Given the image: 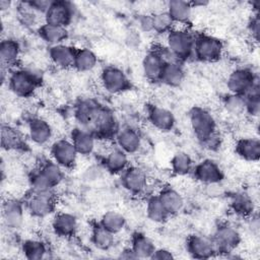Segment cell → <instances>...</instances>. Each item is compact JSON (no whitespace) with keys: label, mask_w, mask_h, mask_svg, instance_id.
<instances>
[{"label":"cell","mask_w":260,"mask_h":260,"mask_svg":"<svg viewBox=\"0 0 260 260\" xmlns=\"http://www.w3.org/2000/svg\"><path fill=\"white\" fill-rule=\"evenodd\" d=\"M75 119L81 128L90 131L95 137H115L119 130L114 113L92 100L81 101L76 106Z\"/></svg>","instance_id":"1"},{"label":"cell","mask_w":260,"mask_h":260,"mask_svg":"<svg viewBox=\"0 0 260 260\" xmlns=\"http://www.w3.org/2000/svg\"><path fill=\"white\" fill-rule=\"evenodd\" d=\"M166 48L180 62L193 57L195 36L187 28L173 27L167 34Z\"/></svg>","instance_id":"2"},{"label":"cell","mask_w":260,"mask_h":260,"mask_svg":"<svg viewBox=\"0 0 260 260\" xmlns=\"http://www.w3.org/2000/svg\"><path fill=\"white\" fill-rule=\"evenodd\" d=\"M41 82L40 74L30 69H16L8 76L10 89L18 96H30Z\"/></svg>","instance_id":"3"},{"label":"cell","mask_w":260,"mask_h":260,"mask_svg":"<svg viewBox=\"0 0 260 260\" xmlns=\"http://www.w3.org/2000/svg\"><path fill=\"white\" fill-rule=\"evenodd\" d=\"M223 52L221 41L213 36L200 34L195 36L194 54L197 60L201 62L217 61Z\"/></svg>","instance_id":"4"},{"label":"cell","mask_w":260,"mask_h":260,"mask_svg":"<svg viewBox=\"0 0 260 260\" xmlns=\"http://www.w3.org/2000/svg\"><path fill=\"white\" fill-rule=\"evenodd\" d=\"M191 128L200 142L216 132V124L211 114L203 108L195 107L189 114Z\"/></svg>","instance_id":"5"},{"label":"cell","mask_w":260,"mask_h":260,"mask_svg":"<svg viewBox=\"0 0 260 260\" xmlns=\"http://www.w3.org/2000/svg\"><path fill=\"white\" fill-rule=\"evenodd\" d=\"M101 81L105 89L114 94L124 92L131 87V82L126 73L116 66L104 68L101 73Z\"/></svg>","instance_id":"6"},{"label":"cell","mask_w":260,"mask_h":260,"mask_svg":"<svg viewBox=\"0 0 260 260\" xmlns=\"http://www.w3.org/2000/svg\"><path fill=\"white\" fill-rule=\"evenodd\" d=\"M213 243L217 253H231L233 252L241 242V235L239 231L231 224H220L216 228Z\"/></svg>","instance_id":"7"},{"label":"cell","mask_w":260,"mask_h":260,"mask_svg":"<svg viewBox=\"0 0 260 260\" xmlns=\"http://www.w3.org/2000/svg\"><path fill=\"white\" fill-rule=\"evenodd\" d=\"M259 80L258 75L250 68H237L228 77L226 85L231 93L244 95Z\"/></svg>","instance_id":"8"},{"label":"cell","mask_w":260,"mask_h":260,"mask_svg":"<svg viewBox=\"0 0 260 260\" xmlns=\"http://www.w3.org/2000/svg\"><path fill=\"white\" fill-rule=\"evenodd\" d=\"M45 15V23L66 27L74 15V6L68 1H52Z\"/></svg>","instance_id":"9"},{"label":"cell","mask_w":260,"mask_h":260,"mask_svg":"<svg viewBox=\"0 0 260 260\" xmlns=\"http://www.w3.org/2000/svg\"><path fill=\"white\" fill-rule=\"evenodd\" d=\"M51 155L53 160L63 169H68L76 162L78 152L71 140L59 139L52 144Z\"/></svg>","instance_id":"10"},{"label":"cell","mask_w":260,"mask_h":260,"mask_svg":"<svg viewBox=\"0 0 260 260\" xmlns=\"http://www.w3.org/2000/svg\"><path fill=\"white\" fill-rule=\"evenodd\" d=\"M56 206V198L52 191L32 192L27 201L29 212L37 217H45L51 214Z\"/></svg>","instance_id":"11"},{"label":"cell","mask_w":260,"mask_h":260,"mask_svg":"<svg viewBox=\"0 0 260 260\" xmlns=\"http://www.w3.org/2000/svg\"><path fill=\"white\" fill-rule=\"evenodd\" d=\"M187 251L196 259H208L217 252L213 240L202 235H191L187 239Z\"/></svg>","instance_id":"12"},{"label":"cell","mask_w":260,"mask_h":260,"mask_svg":"<svg viewBox=\"0 0 260 260\" xmlns=\"http://www.w3.org/2000/svg\"><path fill=\"white\" fill-rule=\"evenodd\" d=\"M121 182L128 192L136 195L142 193L147 186L145 172L137 167H128L121 174Z\"/></svg>","instance_id":"13"},{"label":"cell","mask_w":260,"mask_h":260,"mask_svg":"<svg viewBox=\"0 0 260 260\" xmlns=\"http://www.w3.org/2000/svg\"><path fill=\"white\" fill-rule=\"evenodd\" d=\"M165 63L166 62L160 54L159 49H153L149 51L142 60V70L144 76L152 82L160 81Z\"/></svg>","instance_id":"14"},{"label":"cell","mask_w":260,"mask_h":260,"mask_svg":"<svg viewBox=\"0 0 260 260\" xmlns=\"http://www.w3.org/2000/svg\"><path fill=\"white\" fill-rule=\"evenodd\" d=\"M194 177L204 184H216L223 179L219 166L211 159H204L197 164L193 170Z\"/></svg>","instance_id":"15"},{"label":"cell","mask_w":260,"mask_h":260,"mask_svg":"<svg viewBox=\"0 0 260 260\" xmlns=\"http://www.w3.org/2000/svg\"><path fill=\"white\" fill-rule=\"evenodd\" d=\"M76 49L66 44H58L50 46L49 57L54 65L59 68L67 69L73 67Z\"/></svg>","instance_id":"16"},{"label":"cell","mask_w":260,"mask_h":260,"mask_svg":"<svg viewBox=\"0 0 260 260\" xmlns=\"http://www.w3.org/2000/svg\"><path fill=\"white\" fill-rule=\"evenodd\" d=\"M147 116L149 122L158 130L161 131H171L176 123L174 114L162 107L158 106H149L147 109Z\"/></svg>","instance_id":"17"},{"label":"cell","mask_w":260,"mask_h":260,"mask_svg":"<svg viewBox=\"0 0 260 260\" xmlns=\"http://www.w3.org/2000/svg\"><path fill=\"white\" fill-rule=\"evenodd\" d=\"M115 140L118 147L127 154L137 152L141 146V137L139 133L130 127L119 129L115 135Z\"/></svg>","instance_id":"18"},{"label":"cell","mask_w":260,"mask_h":260,"mask_svg":"<svg viewBox=\"0 0 260 260\" xmlns=\"http://www.w3.org/2000/svg\"><path fill=\"white\" fill-rule=\"evenodd\" d=\"M192 6L189 1L171 0L167 4V12L172 18L174 25H186L192 15Z\"/></svg>","instance_id":"19"},{"label":"cell","mask_w":260,"mask_h":260,"mask_svg":"<svg viewBox=\"0 0 260 260\" xmlns=\"http://www.w3.org/2000/svg\"><path fill=\"white\" fill-rule=\"evenodd\" d=\"M95 136L83 128L74 129L71 135V141L75 146L78 154L89 155L95 147Z\"/></svg>","instance_id":"20"},{"label":"cell","mask_w":260,"mask_h":260,"mask_svg":"<svg viewBox=\"0 0 260 260\" xmlns=\"http://www.w3.org/2000/svg\"><path fill=\"white\" fill-rule=\"evenodd\" d=\"M54 232L60 237H71L76 233L78 223L75 215L68 212L58 213L52 222Z\"/></svg>","instance_id":"21"},{"label":"cell","mask_w":260,"mask_h":260,"mask_svg":"<svg viewBox=\"0 0 260 260\" xmlns=\"http://www.w3.org/2000/svg\"><path fill=\"white\" fill-rule=\"evenodd\" d=\"M52 133L51 125L43 119L34 118L28 123V135L36 144H46L51 139Z\"/></svg>","instance_id":"22"},{"label":"cell","mask_w":260,"mask_h":260,"mask_svg":"<svg viewBox=\"0 0 260 260\" xmlns=\"http://www.w3.org/2000/svg\"><path fill=\"white\" fill-rule=\"evenodd\" d=\"M3 219L7 226L18 229L23 221V207L18 200L10 199L3 204Z\"/></svg>","instance_id":"23"},{"label":"cell","mask_w":260,"mask_h":260,"mask_svg":"<svg viewBox=\"0 0 260 260\" xmlns=\"http://www.w3.org/2000/svg\"><path fill=\"white\" fill-rule=\"evenodd\" d=\"M185 77V71L184 67L182 65V62L180 61H171L166 62L161 76L160 81L169 86H179Z\"/></svg>","instance_id":"24"},{"label":"cell","mask_w":260,"mask_h":260,"mask_svg":"<svg viewBox=\"0 0 260 260\" xmlns=\"http://www.w3.org/2000/svg\"><path fill=\"white\" fill-rule=\"evenodd\" d=\"M236 152L248 161H257L260 157V141L255 137L241 138L236 144Z\"/></svg>","instance_id":"25"},{"label":"cell","mask_w":260,"mask_h":260,"mask_svg":"<svg viewBox=\"0 0 260 260\" xmlns=\"http://www.w3.org/2000/svg\"><path fill=\"white\" fill-rule=\"evenodd\" d=\"M137 259H150L155 246L151 239L142 233H135L131 239V247Z\"/></svg>","instance_id":"26"},{"label":"cell","mask_w":260,"mask_h":260,"mask_svg":"<svg viewBox=\"0 0 260 260\" xmlns=\"http://www.w3.org/2000/svg\"><path fill=\"white\" fill-rule=\"evenodd\" d=\"M104 165L110 173L122 174L128 168V154L119 147L112 149L107 153Z\"/></svg>","instance_id":"27"},{"label":"cell","mask_w":260,"mask_h":260,"mask_svg":"<svg viewBox=\"0 0 260 260\" xmlns=\"http://www.w3.org/2000/svg\"><path fill=\"white\" fill-rule=\"evenodd\" d=\"M157 196L167 209L169 215L178 213L184 207V199L182 195L173 188L167 187L162 189Z\"/></svg>","instance_id":"28"},{"label":"cell","mask_w":260,"mask_h":260,"mask_svg":"<svg viewBox=\"0 0 260 260\" xmlns=\"http://www.w3.org/2000/svg\"><path fill=\"white\" fill-rule=\"evenodd\" d=\"M20 55V46L13 39L2 40L0 44L1 66L8 68L16 63Z\"/></svg>","instance_id":"29"},{"label":"cell","mask_w":260,"mask_h":260,"mask_svg":"<svg viewBox=\"0 0 260 260\" xmlns=\"http://www.w3.org/2000/svg\"><path fill=\"white\" fill-rule=\"evenodd\" d=\"M39 35L46 43L51 46H55L58 44H63L68 37V31L64 26L44 23L39 28Z\"/></svg>","instance_id":"30"},{"label":"cell","mask_w":260,"mask_h":260,"mask_svg":"<svg viewBox=\"0 0 260 260\" xmlns=\"http://www.w3.org/2000/svg\"><path fill=\"white\" fill-rule=\"evenodd\" d=\"M231 207L235 213L243 217L253 215L255 203L250 195L244 192H238L232 196Z\"/></svg>","instance_id":"31"},{"label":"cell","mask_w":260,"mask_h":260,"mask_svg":"<svg viewBox=\"0 0 260 260\" xmlns=\"http://www.w3.org/2000/svg\"><path fill=\"white\" fill-rule=\"evenodd\" d=\"M98 64L96 55L89 49H76L73 67L79 72H87L92 70Z\"/></svg>","instance_id":"32"},{"label":"cell","mask_w":260,"mask_h":260,"mask_svg":"<svg viewBox=\"0 0 260 260\" xmlns=\"http://www.w3.org/2000/svg\"><path fill=\"white\" fill-rule=\"evenodd\" d=\"M39 172L44 176V178L53 188L56 187L64 178L63 168L53 159L45 161L41 166Z\"/></svg>","instance_id":"33"},{"label":"cell","mask_w":260,"mask_h":260,"mask_svg":"<svg viewBox=\"0 0 260 260\" xmlns=\"http://www.w3.org/2000/svg\"><path fill=\"white\" fill-rule=\"evenodd\" d=\"M114 235L101 223L93 226L91 233L92 244L100 250H109L114 245Z\"/></svg>","instance_id":"34"},{"label":"cell","mask_w":260,"mask_h":260,"mask_svg":"<svg viewBox=\"0 0 260 260\" xmlns=\"http://www.w3.org/2000/svg\"><path fill=\"white\" fill-rule=\"evenodd\" d=\"M1 146L7 150L20 148L22 139L19 132L15 128L3 124L1 126Z\"/></svg>","instance_id":"35"},{"label":"cell","mask_w":260,"mask_h":260,"mask_svg":"<svg viewBox=\"0 0 260 260\" xmlns=\"http://www.w3.org/2000/svg\"><path fill=\"white\" fill-rule=\"evenodd\" d=\"M22 252L28 260H41L46 258L47 246L40 240H26L22 244Z\"/></svg>","instance_id":"36"},{"label":"cell","mask_w":260,"mask_h":260,"mask_svg":"<svg viewBox=\"0 0 260 260\" xmlns=\"http://www.w3.org/2000/svg\"><path fill=\"white\" fill-rule=\"evenodd\" d=\"M146 214L148 218L154 222H162L169 216L167 209L157 195L148 198L146 204Z\"/></svg>","instance_id":"37"},{"label":"cell","mask_w":260,"mask_h":260,"mask_svg":"<svg viewBox=\"0 0 260 260\" xmlns=\"http://www.w3.org/2000/svg\"><path fill=\"white\" fill-rule=\"evenodd\" d=\"M100 223L113 234H118L125 228L126 219L122 213L111 210L103 214Z\"/></svg>","instance_id":"38"},{"label":"cell","mask_w":260,"mask_h":260,"mask_svg":"<svg viewBox=\"0 0 260 260\" xmlns=\"http://www.w3.org/2000/svg\"><path fill=\"white\" fill-rule=\"evenodd\" d=\"M171 167L176 175L184 176L192 171L193 161L188 153L177 152L171 160Z\"/></svg>","instance_id":"39"},{"label":"cell","mask_w":260,"mask_h":260,"mask_svg":"<svg viewBox=\"0 0 260 260\" xmlns=\"http://www.w3.org/2000/svg\"><path fill=\"white\" fill-rule=\"evenodd\" d=\"M151 16L153 31L157 34H168L174 27V22L167 11L154 13Z\"/></svg>","instance_id":"40"},{"label":"cell","mask_w":260,"mask_h":260,"mask_svg":"<svg viewBox=\"0 0 260 260\" xmlns=\"http://www.w3.org/2000/svg\"><path fill=\"white\" fill-rule=\"evenodd\" d=\"M224 107L232 114H241L245 111V99L243 95L230 93L224 99Z\"/></svg>","instance_id":"41"},{"label":"cell","mask_w":260,"mask_h":260,"mask_svg":"<svg viewBox=\"0 0 260 260\" xmlns=\"http://www.w3.org/2000/svg\"><path fill=\"white\" fill-rule=\"evenodd\" d=\"M248 30L252 37V39L255 42L259 41V35H260V19H259V15L258 12L255 13V15L252 16V18L250 19L249 23H248Z\"/></svg>","instance_id":"42"},{"label":"cell","mask_w":260,"mask_h":260,"mask_svg":"<svg viewBox=\"0 0 260 260\" xmlns=\"http://www.w3.org/2000/svg\"><path fill=\"white\" fill-rule=\"evenodd\" d=\"M28 5L37 12L46 13L48 8L50 7L52 1L50 0H34V1H27Z\"/></svg>","instance_id":"43"},{"label":"cell","mask_w":260,"mask_h":260,"mask_svg":"<svg viewBox=\"0 0 260 260\" xmlns=\"http://www.w3.org/2000/svg\"><path fill=\"white\" fill-rule=\"evenodd\" d=\"M201 144H202L205 148H207V149L214 150V149L218 148L219 145H220V137H219V135L217 134V132H215L214 134H212L211 136H209L207 139H205L204 141H202Z\"/></svg>","instance_id":"44"},{"label":"cell","mask_w":260,"mask_h":260,"mask_svg":"<svg viewBox=\"0 0 260 260\" xmlns=\"http://www.w3.org/2000/svg\"><path fill=\"white\" fill-rule=\"evenodd\" d=\"M174 255L171 251L160 248V249H155V251L153 252L152 256L150 257V259L152 260H171L174 259Z\"/></svg>","instance_id":"45"},{"label":"cell","mask_w":260,"mask_h":260,"mask_svg":"<svg viewBox=\"0 0 260 260\" xmlns=\"http://www.w3.org/2000/svg\"><path fill=\"white\" fill-rule=\"evenodd\" d=\"M139 26L145 32L153 31L152 26V16L151 15H142L139 18Z\"/></svg>","instance_id":"46"},{"label":"cell","mask_w":260,"mask_h":260,"mask_svg":"<svg viewBox=\"0 0 260 260\" xmlns=\"http://www.w3.org/2000/svg\"><path fill=\"white\" fill-rule=\"evenodd\" d=\"M120 258H123V259H137L131 248H127V249L123 250V252H121Z\"/></svg>","instance_id":"47"},{"label":"cell","mask_w":260,"mask_h":260,"mask_svg":"<svg viewBox=\"0 0 260 260\" xmlns=\"http://www.w3.org/2000/svg\"><path fill=\"white\" fill-rule=\"evenodd\" d=\"M192 8H195V7H204V6H207L209 4L208 1L206 0H194V1H189Z\"/></svg>","instance_id":"48"},{"label":"cell","mask_w":260,"mask_h":260,"mask_svg":"<svg viewBox=\"0 0 260 260\" xmlns=\"http://www.w3.org/2000/svg\"><path fill=\"white\" fill-rule=\"evenodd\" d=\"M10 5H11V2H9V1H7V0H1V1H0V8H1L2 10H5V9L9 8Z\"/></svg>","instance_id":"49"}]
</instances>
